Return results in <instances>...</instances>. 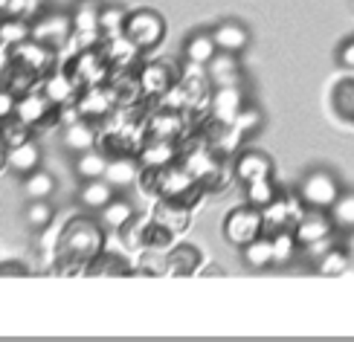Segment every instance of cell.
Masks as SVG:
<instances>
[{"label":"cell","mask_w":354,"mask_h":342,"mask_svg":"<svg viewBox=\"0 0 354 342\" xmlns=\"http://www.w3.org/2000/svg\"><path fill=\"white\" fill-rule=\"evenodd\" d=\"M105 249V235L91 218H73L70 224L58 232L55 241V264L62 273L87 270L99 252Z\"/></svg>","instance_id":"obj_1"},{"label":"cell","mask_w":354,"mask_h":342,"mask_svg":"<svg viewBox=\"0 0 354 342\" xmlns=\"http://www.w3.org/2000/svg\"><path fill=\"white\" fill-rule=\"evenodd\" d=\"M140 180H142V191L157 198H169V200H180L186 206H195L203 195V186L192 177L180 162H171L166 169H142L140 171Z\"/></svg>","instance_id":"obj_2"},{"label":"cell","mask_w":354,"mask_h":342,"mask_svg":"<svg viewBox=\"0 0 354 342\" xmlns=\"http://www.w3.org/2000/svg\"><path fill=\"white\" fill-rule=\"evenodd\" d=\"M340 180L326 171V169H317L311 174H305L302 177V183H299V200L308 206V209H322V212H328L334 200L340 198Z\"/></svg>","instance_id":"obj_3"},{"label":"cell","mask_w":354,"mask_h":342,"mask_svg":"<svg viewBox=\"0 0 354 342\" xmlns=\"http://www.w3.org/2000/svg\"><path fill=\"white\" fill-rule=\"evenodd\" d=\"M125 35L137 44L140 50H154L166 35V21L160 18L154 9H137L128 12V23H125Z\"/></svg>","instance_id":"obj_4"},{"label":"cell","mask_w":354,"mask_h":342,"mask_svg":"<svg viewBox=\"0 0 354 342\" xmlns=\"http://www.w3.org/2000/svg\"><path fill=\"white\" fill-rule=\"evenodd\" d=\"M264 235V218H261V209L256 206H241V209H232L224 220V238L232 244V247H244L250 244L253 238Z\"/></svg>","instance_id":"obj_5"},{"label":"cell","mask_w":354,"mask_h":342,"mask_svg":"<svg viewBox=\"0 0 354 342\" xmlns=\"http://www.w3.org/2000/svg\"><path fill=\"white\" fill-rule=\"evenodd\" d=\"M55 61V50H50L47 44H41L35 38H26L21 44H15L12 47V64L21 67V70H29L41 76V73H47Z\"/></svg>","instance_id":"obj_6"},{"label":"cell","mask_w":354,"mask_h":342,"mask_svg":"<svg viewBox=\"0 0 354 342\" xmlns=\"http://www.w3.org/2000/svg\"><path fill=\"white\" fill-rule=\"evenodd\" d=\"M305 209H308V206L299 198H276L270 206H264V209H261L264 232L273 235L279 229H293Z\"/></svg>","instance_id":"obj_7"},{"label":"cell","mask_w":354,"mask_h":342,"mask_svg":"<svg viewBox=\"0 0 354 342\" xmlns=\"http://www.w3.org/2000/svg\"><path fill=\"white\" fill-rule=\"evenodd\" d=\"M99 15L102 6H96L93 0H82V3L73 9L70 21H73V35H76L79 47H99L102 44V32H99Z\"/></svg>","instance_id":"obj_8"},{"label":"cell","mask_w":354,"mask_h":342,"mask_svg":"<svg viewBox=\"0 0 354 342\" xmlns=\"http://www.w3.org/2000/svg\"><path fill=\"white\" fill-rule=\"evenodd\" d=\"M108 58L102 55L99 47H84L79 55H76V61H73V79H76L79 84H87V87H93V84H102L108 79Z\"/></svg>","instance_id":"obj_9"},{"label":"cell","mask_w":354,"mask_h":342,"mask_svg":"<svg viewBox=\"0 0 354 342\" xmlns=\"http://www.w3.org/2000/svg\"><path fill=\"white\" fill-rule=\"evenodd\" d=\"M241 108H244V93L239 84L215 87V93L209 96V113L221 125H232L235 116L241 113Z\"/></svg>","instance_id":"obj_10"},{"label":"cell","mask_w":354,"mask_h":342,"mask_svg":"<svg viewBox=\"0 0 354 342\" xmlns=\"http://www.w3.org/2000/svg\"><path fill=\"white\" fill-rule=\"evenodd\" d=\"M183 131H186V122H183L180 111L160 108L145 119V140H171V142H177L183 137Z\"/></svg>","instance_id":"obj_11"},{"label":"cell","mask_w":354,"mask_h":342,"mask_svg":"<svg viewBox=\"0 0 354 342\" xmlns=\"http://www.w3.org/2000/svg\"><path fill=\"white\" fill-rule=\"evenodd\" d=\"M70 35H73V21H70V15H62V12L47 15V18L32 23V38L47 44L50 50H62L70 41Z\"/></svg>","instance_id":"obj_12"},{"label":"cell","mask_w":354,"mask_h":342,"mask_svg":"<svg viewBox=\"0 0 354 342\" xmlns=\"http://www.w3.org/2000/svg\"><path fill=\"white\" fill-rule=\"evenodd\" d=\"M334 220L328 212H322V209H305L302 218L297 220V227H293V235H297V241L302 247L308 244H314V241H322V238H331L334 232Z\"/></svg>","instance_id":"obj_13"},{"label":"cell","mask_w":354,"mask_h":342,"mask_svg":"<svg viewBox=\"0 0 354 342\" xmlns=\"http://www.w3.org/2000/svg\"><path fill=\"white\" fill-rule=\"evenodd\" d=\"M140 91L142 96H151V99H163L169 91H171V84L177 82L174 76V70L166 64V61H151V64H145L140 73Z\"/></svg>","instance_id":"obj_14"},{"label":"cell","mask_w":354,"mask_h":342,"mask_svg":"<svg viewBox=\"0 0 354 342\" xmlns=\"http://www.w3.org/2000/svg\"><path fill=\"white\" fill-rule=\"evenodd\" d=\"M151 218L157 220L160 227H166L169 232L180 235V232L189 227V220H192V206H186V203H180V200L160 198L157 206H154V212H151Z\"/></svg>","instance_id":"obj_15"},{"label":"cell","mask_w":354,"mask_h":342,"mask_svg":"<svg viewBox=\"0 0 354 342\" xmlns=\"http://www.w3.org/2000/svg\"><path fill=\"white\" fill-rule=\"evenodd\" d=\"M55 105L47 99V93H38V91H29V93H21L18 99V105H15V116L24 119V122L32 128V125H41V122H47L50 119V111Z\"/></svg>","instance_id":"obj_16"},{"label":"cell","mask_w":354,"mask_h":342,"mask_svg":"<svg viewBox=\"0 0 354 342\" xmlns=\"http://www.w3.org/2000/svg\"><path fill=\"white\" fill-rule=\"evenodd\" d=\"M137 160L142 169H166L180 160V151H177V145L171 140H149L140 148Z\"/></svg>","instance_id":"obj_17"},{"label":"cell","mask_w":354,"mask_h":342,"mask_svg":"<svg viewBox=\"0 0 354 342\" xmlns=\"http://www.w3.org/2000/svg\"><path fill=\"white\" fill-rule=\"evenodd\" d=\"M140 160L134 154H113L108 160V171H105V180L113 186V189H125L131 183L140 180Z\"/></svg>","instance_id":"obj_18"},{"label":"cell","mask_w":354,"mask_h":342,"mask_svg":"<svg viewBox=\"0 0 354 342\" xmlns=\"http://www.w3.org/2000/svg\"><path fill=\"white\" fill-rule=\"evenodd\" d=\"M201 270V249L192 244H177L166 252V276H195Z\"/></svg>","instance_id":"obj_19"},{"label":"cell","mask_w":354,"mask_h":342,"mask_svg":"<svg viewBox=\"0 0 354 342\" xmlns=\"http://www.w3.org/2000/svg\"><path fill=\"white\" fill-rule=\"evenodd\" d=\"M99 50H102V55L108 58V64L116 67V70H128V67L140 58V53H142L128 35H116V38L102 41V47H99Z\"/></svg>","instance_id":"obj_20"},{"label":"cell","mask_w":354,"mask_h":342,"mask_svg":"<svg viewBox=\"0 0 354 342\" xmlns=\"http://www.w3.org/2000/svg\"><path fill=\"white\" fill-rule=\"evenodd\" d=\"M232 174L239 177L241 183H250V180H259V177H270L273 162H270L268 154H261V151H244V154L235 157Z\"/></svg>","instance_id":"obj_21"},{"label":"cell","mask_w":354,"mask_h":342,"mask_svg":"<svg viewBox=\"0 0 354 342\" xmlns=\"http://www.w3.org/2000/svg\"><path fill=\"white\" fill-rule=\"evenodd\" d=\"M76 87H79V82L73 79V73L58 70V73H50V76L44 79L41 91L47 93V99L53 102V105L64 108V105H70V102L76 99Z\"/></svg>","instance_id":"obj_22"},{"label":"cell","mask_w":354,"mask_h":342,"mask_svg":"<svg viewBox=\"0 0 354 342\" xmlns=\"http://www.w3.org/2000/svg\"><path fill=\"white\" fill-rule=\"evenodd\" d=\"M212 38L218 44V50H224V53H244L247 50V44H250V32H247V26L239 23V21H224V23H218L212 29Z\"/></svg>","instance_id":"obj_23"},{"label":"cell","mask_w":354,"mask_h":342,"mask_svg":"<svg viewBox=\"0 0 354 342\" xmlns=\"http://www.w3.org/2000/svg\"><path fill=\"white\" fill-rule=\"evenodd\" d=\"M206 73H209V79H212L215 87L239 84V79H241L239 58H235V53H224V50H218V55L206 64Z\"/></svg>","instance_id":"obj_24"},{"label":"cell","mask_w":354,"mask_h":342,"mask_svg":"<svg viewBox=\"0 0 354 342\" xmlns=\"http://www.w3.org/2000/svg\"><path fill=\"white\" fill-rule=\"evenodd\" d=\"M41 166V148L32 142V140H26L21 145H15V148H6V169L12 171H18V174H29V171H35Z\"/></svg>","instance_id":"obj_25"},{"label":"cell","mask_w":354,"mask_h":342,"mask_svg":"<svg viewBox=\"0 0 354 342\" xmlns=\"http://www.w3.org/2000/svg\"><path fill=\"white\" fill-rule=\"evenodd\" d=\"M183 55H186V61L192 64H209L212 58L218 55V44L212 38V32H195L189 41H186V47H183Z\"/></svg>","instance_id":"obj_26"},{"label":"cell","mask_w":354,"mask_h":342,"mask_svg":"<svg viewBox=\"0 0 354 342\" xmlns=\"http://www.w3.org/2000/svg\"><path fill=\"white\" fill-rule=\"evenodd\" d=\"M244 252V264L247 267H253V270H264V267H270L273 264V238L264 232V235H259V238H253L250 244H244L241 247Z\"/></svg>","instance_id":"obj_27"},{"label":"cell","mask_w":354,"mask_h":342,"mask_svg":"<svg viewBox=\"0 0 354 342\" xmlns=\"http://www.w3.org/2000/svg\"><path fill=\"white\" fill-rule=\"evenodd\" d=\"M87 276H128L131 273V264L128 258H122L120 252H108V249H102L99 256L87 264Z\"/></svg>","instance_id":"obj_28"},{"label":"cell","mask_w":354,"mask_h":342,"mask_svg":"<svg viewBox=\"0 0 354 342\" xmlns=\"http://www.w3.org/2000/svg\"><path fill=\"white\" fill-rule=\"evenodd\" d=\"M108 160L111 157L96 151V148H87L76 160V174L82 180H99V177H105V171H108Z\"/></svg>","instance_id":"obj_29"},{"label":"cell","mask_w":354,"mask_h":342,"mask_svg":"<svg viewBox=\"0 0 354 342\" xmlns=\"http://www.w3.org/2000/svg\"><path fill=\"white\" fill-rule=\"evenodd\" d=\"M79 200L84 206H91V209H105V206L113 200V186L105 180V177H99V180H87L79 191Z\"/></svg>","instance_id":"obj_30"},{"label":"cell","mask_w":354,"mask_h":342,"mask_svg":"<svg viewBox=\"0 0 354 342\" xmlns=\"http://www.w3.org/2000/svg\"><path fill=\"white\" fill-rule=\"evenodd\" d=\"M64 145L70 148V151H87V148H96V131L84 122V119H79V122L73 125H64Z\"/></svg>","instance_id":"obj_31"},{"label":"cell","mask_w":354,"mask_h":342,"mask_svg":"<svg viewBox=\"0 0 354 342\" xmlns=\"http://www.w3.org/2000/svg\"><path fill=\"white\" fill-rule=\"evenodd\" d=\"M331 108L334 113L346 119V122H354V82L351 79H343L334 84L331 91Z\"/></svg>","instance_id":"obj_32"},{"label":"cell","mask_w":354,"mask_h":342,"mask_svg":"<svg viewBox=\"0 0 354 342\" xmlns=\"http://www.w3.org/2000/svg\"><path fill=\"white\" fill-rule=\"evenodd\" d=\"M125 23H128V12L122 6H102V15H99L102 41L116 38V35H125Z\"/></svg>","instance_id":"obj_33"},{"label":"cell","mask_w":354,"mask_h":342,"mask_svg":"<svg viewBox=\"0 0 354 342\" xmlns=\"http://www.w3.org/2000/svg\"><path fill=\"white\" fill-rule=\"evenodd\" d=\"M134 206H131L128 200H120V198H113L105 209H102V220H105V227L108 229H116V232H122L131 220H134Z\"/></svg>","instance_id":"obj_34"},{"label":"cell","mask_w":354,"mask_h":342,"mask_svg":"<svg viewBox=\"0 0 354 342\" xmlns=\"http://www.w3.org/2000/svg\"><path fill=\"white\" fill-rule=\"evenodd\" d=\"M270 238H273V264L285 267V264H290L293 258H297V249H299L302 244L297 241L293 229H279V232H273Z\"/></svg>","instance_id":"obj_35"},{"label":"cell","mask_w":354,"mask_h":342,"mask_svg":"<svg viewBox=\"0 0 354 342\" xmlns=\"http://www.w3.org/2000/svg\"><path fill=\"white\" fill-rule=\"evenodd\" d=\"M351 267H354V264H351V258H348L346 247H331L326 256L317 261V273H319V276H346Z\"/></svg>","instance_id":"obj_36"},{"label":"cell","mask_w":354,"mask_h":342,"mask_svg":"<svg viewBox=\"0 0 354 342\" xmlns=\"http://www.w3.org/2000/svg\"><path fill=\"white\" fill-rule=\"evenodd\" d=\"M331 220L337 229L343 232H354V191H340V198L334 200V206L328 209Z\"/></svg>","instance_id":"obj_37"},{"label":"cell","mask_w":354,"mask_h":342,"mask_svg":"<svg viewBox=\"0 0 354 342\" xmlns=\"http://www.w3.org/2000/svg\"><path fill=\"white\" fill-rule=\"evenodd\" d=\"M24 191H26V198L29 200H47L53 191H55V180H53V174L47 171H29L26 174V180H24Z\"/></svg>","instance_id":"obj_38"},{"label":"cell","mask_w":354,"mask_h":342,"mask_svg":"<svg viewBox=\"0 0 354 342\" xmlns=\"http://www.w3.org/2000/svg\"><path fill=\"white\" fill-rule=\"evenodd\" d=\"M276 198H279V191H276V183L270 180V177H259V180H250L247 183V203L256 206V209L270 206Z\"/></svg>","instance_id":"obj_39"},{"label":"cell","mask_w":354,"mask_h":342,"mask_svg":"<svg viewBox=\"0 0 354 342\" xmlns=\"http://www.w3.org/2000/svg\"><path fill=\"white\" fill-rule=\"evenodd\" d=\"M166 252H169V249L142 247L134 273H142V276H166Z\"/></svg>","instance_id":"obj_40"},{"label":"cell","mask_w":354,"mask_h":342,"mask_svg":"<svg viewBox=\"0 0 354 342\" xmlns=\"http://www.w3.org/2000/svg\"><path fill=\"white\" fill-rule=\"evenodd\" d=\"M29 140V125L18 116H9L0 122V145L3 148H15Z\"/></svg>","instance_id":"obj_41"},{"label":"cell","mask_w":354,"mask_h":342,"mask_svg":"<svg viewBox=\"0 0 354 342\" xmlns=\"http://www.w3.org/2000/svg\"><path fill=\"white\" fill-rule=\"evenodd\" d=\"M26 38H32V26L24 18H9L0 23V44H6V47H15V44H21Z\"/></svg>","instance_id":"obj_42"},{"label":"cell","mask_w":354,"mask_h":342,"mask_svg":"<svg viewBox=\"0 0 354 342\" xmlns=\"http://www.w3.org/2000/svg\"><path fill=\"white\" fill-rule=\"evenodd\" d=\"M26 220H29V227H35V229L50 227V220H53V206H50L47 200H29Z\"/></svg>","instance_id":"obj_43"},{"label":"cell","mask_w":354,"mask_h":342,"mask_svg":"<svg viewBox=\"0 0 354 342\" xmlns=\"http://www.w3.org/2000/svg\"><path fill=\"white\" fill-rule=\"evenodd\" d=\"M259 125H261V113H259L256 108H250V105H244L241 113L235 116V122H232V128L239 131L241 137H247V133H250V131H256Z\"/></svg>","instance_id":"obj_44"},{"label":"cell","mask_w":354,"mask_h":342,"mask_svg":"<svg viewBox=\"0 0 354 342\" xmlns=\"http://www.w3.org/2000/svg\"><path fill=\"white\" fill-rule=\"evenodd\" d=\"M15 105H18L15 93L9 91V87H0V122L9 119V116H15Z\"/></svg>","instance_id":"obj_45"},{"label":"cell","mask_w":354,"mask_h":342,"mask_svg":"<svg viewBox=\"0 0 354 342\" xmlns=\"http://www.w3.org/2000/svg\"><path fill=\"white\" fill-rule=\"evenodd\" d=\"M32 0H9V6H6V15L9 18H26L29 12H32Z\"/></svg>","instance_id":"obj_46"},{"label":"cell","mask_w":354,"mask_h":342,"mask_svg":"<svg viewBox=\"0 0 354 342\" xmlns=\"http://www.w3.org/2000/svg\"><path fill=\"white\" fill-rule=\"evenodd\" d=\"M337 61H340V67H346V70H354V38H348L340 47V53H337Z\"/></svg>","instance_id":"obj_47"},{"label":"cell","mask_w":354,"mask_h":342,"mask_svg":"<svg viewBox=\"0 0 354 342\" xmlns=\"http://www.w3.org/2000/svg\"><path fill=\"white\" fill-rule=\"evenodd\" d=\"M328 249H331V238H322V241H314V244H308V247H305V252H308V256H311L314 261H319Z\"/></svg>","instance_id":"obj_48"},{"label":"cell","mask_w":354,"mask_h":342,"mask_svg":"<svg viewBox=\"0 0 354 342\" xmlns=\"http://www.w3.org/2000/svg\"><path fill=\"white\" fill-rule=\"evenodd\" d=\"M3 276H29V270L18 261H0V278Z\"/></svg>","instance_id":"obj_49"},{"label":"cell","mask_w":354,"mask_h":342,"mask_svg":"<svg viewBox=\"0 0 354 342\" xmlns=\"http://www.w3.org/2000/svg\"><path fill=\"white\" fill-rule=\"evenodd\" d=\"M82 119V111H79V105L73 108V105H64V111H62V122L64 125H73V122H79Z\"/></svg>","instance_id":"obj_50"},{"label":"cell","mask_w":354,"mask_h":342,"mask_svg":"<svg viewBox=\"0 0 354 342\" xmlns=\"http://www.w3.org/2000/svg\"><path fill=\"white\" fill-rule=\"evenodd\" d=\"M346 252H348V258L354 264V232H346Z\"/></svg>","instance_id":"obj_51"},{"label":"cell","mask_w":354,"mask_h":342,"mask_svg":"<svg viewBox=\"0 0 354 342\" xmlns=\"http://www.w3.org/2000/svg\"><path fill=\"white\" fill-rule=\"evenodd\" d=\"M203 276H224V270H218V267H206Z\"/></svg>","instance_id":"obj_52"},{"label":"cell","mask_w":354,"mask_h":342,"mask_svg":"<svg viewBox=\"0 0 354 342\" xmlns=\"http://www.w3.org/2000/svg\"><path fill=\"white\" fill-rule=\"evenodd\" d=\"M6 6H9V0H0V12H6Z\"/></svg>","instance_id":"obj_53"},{"label":"cell","mask_w":354,"mask_h":342,"mask_svg":"<svg viewBox=\"0 0 354 342\" xmlns=\"http://www.w3.org/2000/svg\"><path fill=\"white\" fill-rule=\"evenodd\" d=\"M38 3H41V0H32V6H38Z\"/></svg>","instance_id":"obj_54"}]
</instances>
